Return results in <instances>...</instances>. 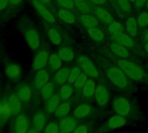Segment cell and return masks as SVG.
<instances>
[{
	"instance_id": "cell-1",
	"label": "cell",
	"mask_w": 148,
	"mask_h": 133,
	"mask_svg": "<svg viewBox=\"0 0 148 133\" xmlns=\"http://www.w3.org/2000/svg\"><path fill=\"white\" fill-rule=\"evenodd\" d=\"M18 25L30 49L32 50H37L41 44L40 35L38 30L32 26V23L25 17H22L18 19Z\"/></svg>"
},
{
	"instance_id": "cell-2",
	"label": "cell",
	"mask_w": 148,
	"mask_h": 133,
	"mask_svg": "<svg viewBox=\"0 0 148 133\" xmlns=\"http://www.w3.org/2000/svg\"><path fill=\"white\" fill-rule=\"evenodd\" d=\"M118 65L119 67L126 74V76L128 78H130L131 79L134 80V81H140L141 79H143L145 74L143 70L137 66L135 63L125 60V59H121L118 61Z\"/></svg>"
},
{
	"instance_id": "cell-3",
	"label": "cell",
	"mask_w": 148,
	"mask_h": 133,
	"mask_svg": "<svg viewBox=\"0 0 148 133\" xmlns=\"http://www.w3.org/2000/svg\"><path fill=\"white\" fill-rule=\"evenodd\" d=\"M106 76L108 79L119 89H125L129 85L126 74L119 67H110L106 72Z\"/></svg>"
},
{
	"instance_id": "cell-4",
	"label": "cell",
	"mask_w": 148,
	"mask_h": 133,
	"mask_svg": "<svg viewBox=\"0 0 148 133\" xmlns=\"http://www.w3.org/2000/svg\"><path fill=\"white\" fill-rule=\"evenodd\" d=\"M126 123V118L119 116L115 115L111 117L98 130L96 133H109L117 129H120Z\"/></svg>"
},
{
	"instance_id": "cell-5",
	"label": "cell",
	"mask_w": 148,
	"mask_h": 133,
	"mask_svg": "<svg viewBox=\"0 0 148 133\" xmlns=\"http://www.w3.org/2000/svg\"><path fill=\"white\" fill-rule=\"evenodd\" d=\"M113 110L117 115L122 116L125 118L132 115V106L130 101L124 97H119L114 100Z\"/></svg>"
},
{
	"instance_id": "cell-6",
	"label": "cell",
	"mask_w": 148,
	"mask_h": 133,
	"mask_svg": "<svg viewBox=\"0 0 148 133\" xmlns=\"http://www.w3.org/2000/svg\"><path fill=\"white\" fill-rule=\"evenodd\" d=\"M5 74L9 81L18 83L22 78V68L18 63L9 61L5 66Z\"/></svg>"
},
{
	"instance_id": "cell-7",
	"label": "cell",
	"mask_w": 148,
	"mask_h": 133,
	"mask_svg": "<svg viewBox=\"0 0 148 133\" xmlns=\"http://www.w3.org/2000/svg\"><path fill=\"white\" fill-rule=\"evenodd\" d=\"M78 64L79 67L86 73L88 76L92 78H98L99 77V71L94 63L90 60L89 57L86 56H80L78 60Z\"/></svg>"
},
{
	"instance_id": "cell-8",
	"label": "cell",
	"mask_w": 148,
	"mask_h": 133,
	"mask_svg": "<svg viewBox=\"0 0 148 133\" xmlns=\"http://www.w3.org/2000/svg\"><path fill=\"white\" fill-rule=\"evenodd\" d=\"M49 57H50V54L48 50H41L40 51H38L33 58L32 64V69L36 72L45 69V67L48 64Z\"/></svg>"
},
{
	"instance_id": "cell-9",
	"label": "cell",
	"mask_w": 148,
	"mask_h": 133,
	"mask_svg": "<svg viewBox=\"0 0 148 133\" xmlns=\"http://www.w3.org/2000/svg\"><path fill=\"white\" fill-rule=\"evenodd\" d=\"M32 6L34 7V9L36 10V12L39 14V16L45 19L47 23L49 24H53L55 23V18L54 16L51 14V12L46 8V6L42 4L38 0H32L31 1Z\"/></svg>"
},
{
	"instance_id": "cell-10",
	"label": "cell",
	"mask_w": 148,
	"mask_h": 133,
	"mask_svg": "<svg viewBox=\"0 0 148 133\" xmlns=\"http://www.w3.org/2000/svg\"><path fill=\"white\" fill-rule=\"evenodd\" d=\"M29 129H30V123L27 116L21 113L16 116L13 123V132L26 133Z\"/></svg>"
},
{
	"instance_id": "cell-11",
	"label": "cell",
	"mask_w": 148,
	"mask_h": 133,
	"mask_svg": "<svg viewBox=\"0 0 148 133\" xmlns=\"http://www.w3.org/2000/svg\"><path fill=\"white\" fill-rule=\"evenodd\" d=\"M77 120L78 119L74 117H69V116L60 118L58 123L60 131L65 133H71L79 125Z\"/></svg>"
},
{
	"instance_id": "cell-12",
	"label": "cell",
	"mask_w": 148,
	"mask_h": 133,
	"mask_svg": "<svg viewBox=\"0 0 148 133\" xmlns=\"http://www.w3.org/2000/svg\"><path fill=\"white\" fill-rule=\"evenodd\" d=\"M14 93L18 96V98L23 103H28L32 97V90L31 86L25 83L19 85L16 88Z\"/></svg>"
},
{
	"instance_id": "cell-13",
	"label": "cell",
	"mask_w": 148,
	"mask_h": 133,
	"mask_svg": "<svg viewBox=\"0 0 148 133\" xmlns=\"http://www.w3.org/2000/svg\"><path fill=\"white\" fill-rule=\"evenodd\" d=\"M95 100L97 104L100 106H105L107 104L109 98H110V94L107 90V88L103 85H99L96 87L95 91Z\"/></svg>"
},
{
	"instance_id": "cell-14",
	"label": "cell",
	"mask_w": 148,
	"mask_h": 133,
	"mask_svg": "<svg viewBox=\"0 0 148 133\" xmlns=\"http://www.w3.org/2000/svg\"><path fill=\"white\" fill-rule=\"evenodd\" d=\"M32 124H33V128L39 132L45 130L46 126V116L44 111L37 110L34 113L32 117Z\"/></svg>"
},
{
	"instance_id": "cell-15",
	"label": "cell",
	"mask_w": 148,
	"mask_h": 133,
	"mask_svg": "<svg viewBox=\"0 0 148 133\" xmlns=\"http://www.w3.org/2000/svg\"><path fill=\"white\" fill-rule=\"evenodd\" d=\"M50 80V74L47 70L42 69L38 71L34 77V86L40 90L45 85H46Z\"/></svg>"
},
{
	"instance_id": "cell-16",
	"label": "cell",
	"mask_w": 148,
	"mask_h": 133,
	"mask_svg": "<svg viewBox=\"0 0 148 133\" xmlns=\"http://www.w3.org/2000/svg\"><path fill=\"white\" fill-rule=\"evenodd\" d=\"M12 117V107L6 99H0V119L3 123L7 122Z\"/></svg>"
},
{
	"instance_id": "cell-17",
	"label": "cell",
	"mask_w": 148,
	"mask_h": 133,
	"mask_svg": "<svg viewBox=\"0 0 148 133\" xmlns=\"http://www.w3.org/2000/svg\"><path fill=\"white\" fill-rule=\"evenodd\" d=\"M92 113V107L87 104H81L78 105L72 111V116L77 119H84Z\"/></svg>"
},
{
	"instance_id": "cell-18",
	"label": "cell",
	"mask_w": 148,
	"mask_h": 133,
	"mask_svg": "<svg viewBox=\"0 0 148 133\" xmlns=\"http://www.w3.org/2000/svg\"><path fill=\"white\" fill-rule=\"evenodd\" d=\"M7 100L12 107V116L16 117L18 114H20L22 110V107H23V102L18 98V96L15 93H12L8 96Z\"/></svg>"
},
{
	"instance_id": "cell-19",
	"label": "cell",
	"mask_w": 148,
	"mask_h": 133,
	"mask_svg": "<svg viewBox=\"0 0 148 133\" xmlns=\"http://www.w3.org/2000/svg\"><path fill=\"white\" fill-rule=\"evenodd\" d=\"M23 2H24V0H9V5H8L7 10L3 16L4 18L8 19L13 17L22 6Z\"/></svg>"
},
{
	"instance_id": "cell-20",
	"label": "cell",
	"mask_w": 148,
	"mask_h": 133,
	"mask_svg": "<svg viewBox=\"0 0 148 133\" xmlns=\"http://www.w3.org/2000/svg\"><path fill=\"white\" fill-rule=\"evenodd\" d=\"M60 97L58 94H54L52 97H51L49 99L45 101V110L48 114H53L57 108L58 107L60 104Z\"/></svg>"
},
{
	"instance_id": "cell-21",
	"label": "cell",
	"mask_w": 148,
	"mask_h": 133,
	"mask_svg": "<svg viewBox=\"0 0 148 133\" xmlns=\"http://www.w3.org/2000/svg\"><path fill=\"white\" fill-rule=\"evenodd\" d=\"M70 72L71 71L68 67H64L62 69H59L58 71H57V72L54 75V78H53L54 82L57 85H64L68 80Z\"/></svg>"
},
{
	"instance_id": "cell-22",
	"label": "cell",
	"mask_w": 148,
	"mask_h": 133,
	"mask_svg": "<svg viewBox=\"0 0 148 133\" xmlns=\"http://www.w3.org/2000/svg\"><path fill=\"white\" fill-rule=\"evenodd\" d=\"M71 103L70 101H68V100L64 101L63 103L59 104L58 107L57 108V110L53 113L55 117L62 118V117H64L68 116V114L71 111Z\"/></svg>"
},
{
	"instance_id": "cell-23",
	"label": "cell",
	"mask_w": 148,
	"mask_h": 133,
	"mask_svg": "<svg viewBox=\"0 0 148 133\" xmlns=\"http://www.w3.org/2000/svg\"><path fill=\"white\" fill-rule=\"evenodd\" d=\"M113 38L116 40L117 43L120 44L121 45L126 47V48H132L134 46V41L133 39L126 35V34H124V33H119V34H117V35H114L113 36Z\"/></svg>"
},
{
	"instance_id": "cell-24",
	"label": "cell",
	"mask_w": 148,
	"mask_h": 133,
	"mask_svg": "<svg viewBox=\"0 0 148 133\" xmlns=\"http://www.w3.org/2000/svg\"><path fill=\"white\" fill-rule=\"evenodd\" d=\"M96 87L97 86L95 85V82L92 79H88L82 89V94H83L84 98H91L92 96H94Z\"/></svg>"
},
{
	"instance_id": "cell-25",
	"label": "cell",
	"mask_w": 148,
	"mask_h": 133,
	"mask_svg": "<svg viewBox=\"0 0 148 133\" xmlns=\"http://www.w3.org/2000/svg\"><path fill=\"white\" fill-rule=\"evenodd\" d=\"M58 16L62 21H64V23L69 24V25L74 24L76 21V18L72 14V12H71L68 9H65V8L59 10L58 12Z\"/></svg>"
},
{
	"instance_id": "cell-26",
	"label": "cell",
	"mask_w": 148,
	"mask_h": 133,
	"mask_svg": "<svg viewBox=\"0 0 148 133\" xmlns=\"http://www.w3.org/2000/svg\"><path fill=\"white\" fill-rule=\"evenodd\" d=\"M110 48H111L112 51L115 55H117L118 57H119L126 58V57H129V52H128L126 47L121 45L119 43H113V44H112L111 46H110Z\"/></svg>"
},
{
	"instance_id": "cell-27",
	"label": "cell",
	"mask_w": 148,
	"mask_h": 133,
	"mask_svg": "<svg viewBox=\"0 0 148 133\" xmlns=\"http://www.w3.org/2000/svg\"><path fill=\"white\" fill-rule=\"evenodd\" d=\"M80 21L83 24V25L88 29L97 27L99 25V21L95 17L89 15V14H86V13H85L84 15H82L80 17Z\"/></svg>"
},
{
	"instance_id": "cell-28",
	"label": "cell",
	"mask_w": 148,
	"mask_h": 133,
	"mask_svg": "<svg viewBox=\"0 0 148 133\" xmlns=\"http://www.w3.org/2000/svg\"><path fill=\"white\" fill-rule=\"evenodd\" d=\"M94 12H95L96 15L99 17V18L101 19L103 22H106L108 24H112L113 22V18H112V15L105 9L97 6L94 8Z\"/></svg>"
},
{
	"instance_id": "cell-29",
	"label": "cell",
	"mask_w": 148,
	"mask_h": 133,
	"mask_svg": "<svg viewBox=\"0 0 148 133\" xmlns=\"http://www.w3.org/2000/svg\"><path fill=\"white\" fill-rule=\"evenodd\" d=\"M47 35L51 42L52 44L54 45H59L62 42L61 40V36L59 32L53 27H47Z\"/></svg>"
},
{
	"instance_id": "cell-30",
	"label": "cell",
	"mask_w": 148,
	"mask_h": 133,
	"mask_svg": "<svg viewBox=\"0 0 148 133\" xmlns=\"http://www.w3.org/2000/svg\"><path fill=\"white\" fill-rule=\"evenodd\" d=\"M48 65L52 71L57 72L61 68V66H62V59L57 54H51L49 57Z\"/></svg>"
},
{
	"instance_id": "cell-31",
	"label": "cell",
	"mask_w": 148,
	"mask_h": 133,
	"mask_svg": "<svg viewBox=\"0 0 148 133\" xmlns=\"http://www.w3.org/2000/svg\"><path fill=\"white\" fill-rule=\"evenodd\" d=\"M40 95L44 100L49 99L54 95V85L51 82H48L40 89Z\"/></svg>"
},
{
	"instance_id": "cell-32",
	"label": "cell",
	"mask_w": 148,
	"mask_h": 133,
	"mask_svg": "<svg viewBox=\"0 0 148 133\" xmlns=\"http://www.w3.org/2000/svg\"><path fill=\"white\" fill-rule=\"evenodd\" d=\"M58 55L59 56V57L65 62H69L73 60L74 58V52L71 48L68 47H62L61 49H59Z\"/></svg>"
},
{
	"instance_id": "cell-33",
	"label": "cell",
	"mask_w": 148,
	"mask_h": 133,
	"mask_svg": "<svg viewBox=\"0 0 148 133\" xmlns=\"http://www.w3.org/2000/svg\"><path fill=\"white\" fill-rule=\"evenodd\" d=\"M126 30L131 37H135L137 35L138 22L134 18H128L126 20Z\"/></svg>"
},
{
	"instance_id": "cell-34",
	"label": "cell",
	"mask_w": 148,
	"mask_h": 133,
	"mask_svg": "<svg viewBox=\"0 0 148 133\" xmlns=\"http://www.w3.org/2000/svg\"><path fill=\"white\" fill-rule=\"evenodd\" d=\"M73 92V89L71 88V86L70 85H63V86L61 87L60 91H59V97L62 100H68Z\"/></svg>"
},
{
	"instance_id": "cell-35",
	"label": "cell",
	"mask_w": 148,
	"mask_h": 133,
	"mask_svg": "<svg viewBox=\"0 0 148 133\" xmlns=\"http://www.w3.org/2000/svg\"><path fill=\"white\" fill-rule=\"evenodd\" d=\"M88 34H89V36L91 37L92 39H93L95 41H98V42L102 41L104 39V38H105L104 32L100 29H99L97 27L88 29Z\"/></svg>"
},
{
	"instance_id": "cell-36",
	"label": "cell",
	"mask_w": 148,
	"mask_h": 133,
	"mask_svg": "<svg viewBox=\"0 0 148 133\" xmlns=\"http://www.w3.org/2000/svg\"><path fill=\"white\" fill-rule=\"evenodd\" d=\"M87 74L86 73H85V72H81V74L79 75V77L77 78V80L74 82V88H75L77 91H82V89H83V87H84V85H85V84L86 83V81L88 80V78H87Z\"/></svg>"
},
{
	"instance_id": "cell-37",
	"label": "cell",
	"mask_w": 148,
	"mask_h": 133,
	"mask_svg": "<svg viewBox=\"0 0 148 133\" xmlns=\"http://www.w3.org/2000/svg\"><path fill=\"white\" fill-rule=\"evenodd\" d=\"M74 4L84 13H89L92 12L91 5L87 3L86 0H73Z\"/></svg>"
},
{
	"instance_id": "cell-38",
	"label": "cell",
	"mask_w": 148,
	"mask_h": 133,
	"mask_svg": "<svg viewBox=\"0 0 148 133\" xmlns=\"http://www.w3.org/2000/svg\"><path fill=\"white\" fill-rule=\"evenodd\" d=\"M81 74V68L80 67H73L71 72H70V74H69V77H68V84L69 85H71V84H74L77 80V78L79 77V75Z\"/></svg>"
},
{
	"instance_id": "cell-39",
	"label": "cell",
	"mask_w": 148,
	"mask_h": 133,
	"mask_svg": "<svg viewBox=\"0 0 148 133\" xmlns=\"http://www.w3.org/2000/svg\"><path fill=\"white\" fill-rule=\"evenodd\" d=\"M59 131V124L57 122L48 123L44 130V133H58Z\"/></svg>"
},
{
	"instance_id": "cell-40",
	"label": "cell",
	"mask_w": 148,
	"mask_h": 133,
	"mask_svg": "<svg viewBox=\"0 0 148 133\" xmlns=\"http://www.w3.org/2000/svg\"><path fill=\"white\" fill-rule=\"evenodd\" d=\"M108 31L113 36L119 34V33H121V31H122V25L119 23L112 22V24H110V25L108 27Z\"/></svg>"
},
{
	"instance_id": "cell-41",
	"label": "cell",
	"mask_w": 148,
	"mask_h": 133,
	"mask_svg": "<svg viewBox=\"0 0 148 133\" xmlns=\"http://www.w3.org/2000/svg\"><path fill=\"white\" fill-rule=\"evenodd\" d=\"M138 25L139 27H145L148 25V13L142 12L138 15Z\"/></svg>"
},
{
	"instance_id": "cell-42",
	"label": "cell",
	"mask_w": 148,
	"mask_h": 133,
	"mask_svg": "<svg viewBox=\"0 0 148 133\" xmlns=\"http://www.w3.org/2000/svg\"><path fill=\"white\" fill-rule=\"evenodd\" d=\"M118 5L120 6V8L125 12H131V4L129 0H117Z\"/></svg>"
},
{
	"instance_id": "cell-43",
	"label": "cell",
	"mask_w": 148,
	"mask_h": 133,
	"mask_svg": "<svg viewBox=\"0 0 148 133\" xmlns=\"http://www.w3.org/2000/svg\"><path fill=\"white\" fill-rule=\"evenodd\" d=\"M59 5L65 9H72L74 7V1L73 0H57Z\"/></svg>"
},
{
	"instance_id": "cell-44",
	"label": "cell",
	"mask_w": 148,
	"mask_h": 133,
	"mask_svg": "<svg viewBox=\"0 0 148 133\" xmlns=\"http://www.w3.org/2000/svg\"><path fill=\"white\" fill-rule=\"evenodd\" d=\"M9 0H0V18H3L5 12L7 10Z\"/></svg>"
},
{
	"instance_id": "cell-45",
	"label": "cell",
	"mask_w": 148,
	"mask_h": 133,
	"mask_svg": "<svg viewBox=\"0 0 148 133\" xmlns=\"http://www.w3.org/2000/svg\"><path fill=\"white\" fill-rule=\"evenodd\" d=\"M71 133H89V126L87 124H80Z\"/></svg>"
},
{
	"instance_id": "cell-46",
	"label": "cell",
	"mask_w": 148,
	"mask_h": 133,
	"mask_svg": "<svg viewBox=\"0 0 148 133\" xmlns=\"http://www.w3.org/2000/svg\"><path fill=\"white\" fill-rule=\"evenodd\" d=\"M147 2V0H135V6L137 8H140L143 5H145Z\"/></svg>"
},
{
	"instance_id": "cell-47",
	"label": "cell",
	"mask_w": 148,
	"mask_h": 133,
	"mask_svg": "<svg viewBox=\"0 0 148 133\" xmlns=\"http://www.w3.org/2000/svg\"><path fill=\"white\" fill-rule=\"evenodd\" d=\"M89 1L93 4V5H104L106 4V0H89Z\"/></svg>"
},
{
	"instance_id": "cell-48",
	"label": "cell",
	"mask_w": 148,
	"mask_h": 133,
	"mask_svg": "<svg viewBox=\"0 0 148 133\" xmlns=\"http://www.w3.org/2000/svg\"><path fill=\"white\" fill-rule=\"evenodd\" d=\"M38 1H40L42 4H44L45 6L48 5H50L51 3V0H38Z\"/></svg>"
},
{
	"instance_id": "cell-49",
	"label": "cell",
	"mask_w": 148,
	"mask_h": 133,
	"mask_svg": "<svg viewBox=\"0 0 148 133\" xmlns=\"http://www.w3.org/2000/svg\"><path fill=\"white\" fill-rule=\"evenodd\" d=\"M26 133H40V132L38 131V130H37L36 129H34V128H30Z\"/></svg>"
},
{
	"instance_id": "cell-50",
	"label": "cell",
	"mask_w": 148,
	"mask_h": 133,
	"mask_svg": "<svg viewBox=\"0 0 148 133\" xmlns=\"http://www.w3.org/2000/svg\"><path fill=\"white\" fill-rule=\"evenodd\" d=\"M2 52H3V48H2L1 44H0V61L2 59Z\"/></svg>"
},
{
	"instance_id": "cell-51",
	"label": "cell",
	"mask_w": 148,
	"mask_h": 133,
	"mask_svg": "<svg viewBox=\"0 0 148 133\" xmlns=\"http://www.w3.org/2000/svg\"><path fill=\"white\" fill-rule=\"evenodd\" d=\"M145 40L146 41V42H148V31L145 32Z\"/></svg>"
},
{
	"instance_id": "cell-52",
	"label": "cell",
	"mask_w": 148,
	"mask_h": 133,
	"mask_svg": "<svg viewBox=\"0 0 148 133\" xmlns=\"http://www.w3.org/2000/svg\"><path fill=\"white\" fill-rule=\"evenodd\" d=\"M145 51L148 53V42L145 44Z\"/></svg>"
},
{
	"instance_id": "cell-53",
	"label": "cell",
	"mask_w": 148,
	"mask_h": 133,
	"mask_svg": "<svg viewBox=\"0 0 148 133\" xmlns=\"http://www.w3.org/2000/svg\"><path fill=\"white\" fill-rule=\"evenodd\" d=\"M2 123H3V121L0 119V129H1V126H2Z\"/></svg>"
},
{
	"instance_id": "cell-54",
	"label": "cell",
	"mask_w": 148,
	"mask_h": 133,
	"mask_svg": "<svg viewBox=\"0 0 148 133\" xmlns=\"http://www.w3.org/2000/svg\"><path fill=\"white\" fill-rule=\"evenodd\" d=\"M129 1H130L131 3H134V2H135V0H129Z\"/></svg>"
},
{
	"instance_id": "cell-55",
	"label": "cell",
	"mask_w": 148,
	"mask_h": 133,
	"mask_svg": "<svg viewBox=\"0 0 148 133\" xmlns=\"http://www.w3.org/2000/svg\"><path fill=\"white\" fill-rule=\"evenodd\" d=\"M146 5H147V7H148V0H147V2H146Z\"/></svg>"
},
{
	"instance_id": "cell-56",
	"label": "cell",
	"mask_w": 148,
	"mask_h": 133,
	"mask_svg": "<svg viewBox=\"0 0 148 133\" xmlns=\"http://www.w3.org/2000/svg\"><path fill=\"white\" fill-rule=\"evenodd\" d=\"M58 133H65V132H62V131H59Z\"/></svg>"
},
{
	"instance_id": "cell-57",
	"label": "cell",
	"mask_w": 148,
	"mask_h": 133,
	"mask_svg": "<svg viewBox=\"0 0 148 133\" xmlns=\"http://www.w3.org/2000/svg\"><path fill=\"white\" fill-rule=\"evenodd\" d=\"M110 1H112V0H110Z\"/></svg>"
}]
</instances>
